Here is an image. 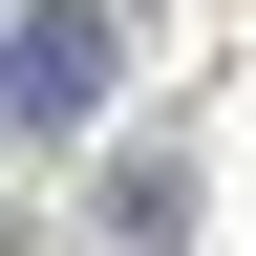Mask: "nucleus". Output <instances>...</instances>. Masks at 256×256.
I'll list each match as a JSON object with an SVG mask.
<instances>
[{"label":"nucleus","mask_w":256,"mask_h":256,"mask_svg":"<svg viewBox=\"0 0 256 256\" xmlns=\"http://www.w3.org/2000/svg\"><path fill=\"white\" fill-rule=\"evenodd\" d=\"M107 86H128V22L107 0H22V22H0V128H107Z\"/></svg>","instance_id":"nucleus-1"}]
</instances>
